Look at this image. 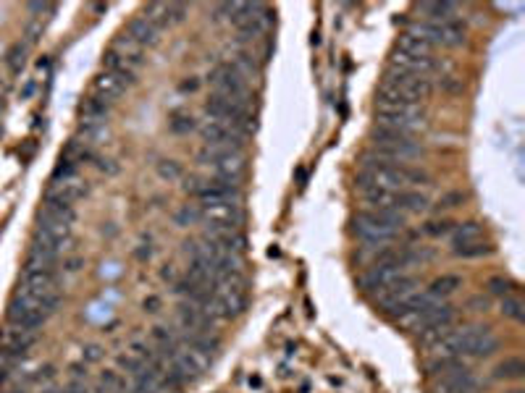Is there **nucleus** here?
<instances>
[{
  "label": "nucleus",
  "instance_id": "1a4fd4ad",
  "mask_svg": "<svg viewBox=\"0 0 525 393\" xmlns=\"http://www.w3.org/2000/svg\"><path fill=\"white\" fill-rule=\"evenodd\" d=\"M40 333L37 330H27V328H16V325H8L0 336V354L13 359H27L29 349L37 344Z\"/></svg>",
  "mask_w": 525,
  "mask_h": 393
},
{
  "label": "nucleus",
  "instance_id": "de8ad7c7",
  "mask_svg": "<svg viewBox=\"0 0 525 393\" xmlns=\"http://www.w3.org/2000/svg\"><path fill=\"white\" fill-rule=\"evenodd\" d=\"M32 92H35V82H29L27 87H24V92H21V97H29Z\"/></svg>",
  "mask_w": 525,
  "mask_h": 393
},
{
  "label": "nucleus",
  "instance_id": "e433bc0d",
  "mask_svg": "<svg viewBox=\"0 0 525 393\" xmlns=\"http://www.w3.org/2000/svg\"><path fill=\"white\" fill-rule=\"evenodd\" d=\"M452 229H454L452 220H431V223H425L423 226V234L425 236H444V234H449Z\"/></svg>",
  "mask_w": 525,
  "mask_h": 393
},
{
  "label": "nucleus",
  "instance_id": "39448f33",
  "mask_svg": "<svg viewBox=\"0 0 525 393\" xmlns=\"http://www.w3.org/2000/svg\"><path fill=\"white\" fill-rule=\"evenodd\" d=\"M457 336H460V357L483 359L499 351L497 333L488 325H465V328H457Z\"/></svg>",
  "mask_w": 525,
  "mask_h": 393
},
{
  "label": "nucleus",
  "instance_id": "5701e85b",
  "mask_svg": "<svg viewBox=\"0 0 525 393\" xmlns=\"http://www.w3.org/2000/svg\"><path fill=\"white\" fill-rule=\"evenodd\" d=\"M420 11L428 16L425 21H433V24L457 21V13H460V8H457L454 3H423V6H420Z\"/></svg>",
  "mask_w": 525,
  "mask_h": 393
},
{
  "label": "nucleus",
  "instance_id": "9b49d317",
  "mask_svg": "<svg viewBox=\"0 0 525 393\" xmlns=\"http://www.w3.org/2000/svg\"><path fill=\"white\" fill-rule=\"evenodd\" d=\"M480 388L478 377L470 373L468 367L452 370L447 375H439L433 383V393H476Z\"/></svg>",
  "mask_w": 525,
  "mask_h": 393
},
{
  "label": "nucleus",
  "instance_id": "58836bf2",
  "mask_svg": "<svg viewBox=\"0 0 525 393\" xmlns=\"http://www.w3.org/2000/svg\"><path fill=\"white\" fill-rule=\"evenodd\" d=\"M158 174L163 176V179H179V176H182V168H179L176 160H163V163L158 165Z\"/></svg>",
  "mask_w": 525,
  "mask_h": 393
},
{
  "label": "nucleus",
  "instance_id": "2eb2a0df",
  "mask_svg": "<svg viewBox=\"0 0 525 393\" xmlns=\"http://www.w3.org/2000/svg\"><path fill=\"white\" fill-rule=\"evenodd\" d=\"M45 315L37 310H32V307H24L21 302H16V299H11L8 302V322L11 325H16V328H27V330H37L45 325Z\"/></svg>",
  "mask_w": 525,
  "mask_h": 393
},
{
  "label": "nucleus",
  "instance_id": "473e14b6",
  "mask_svg": "<svg viewBox=\"0 0 525 393\" xmlns=\"http://www.w3.org/2000/svg\"><path fill=\"white\" fill-rule=\"evenodd\" d=\"M174 220L179 226H192V223H200V220H203V210H200L197 205H182V207L176 210Z\"/></svg>",
  "mask_w": 525,
  "mask_h": 393
},
{
  "label": "nucleus",
  "instance_id": "09e8293b",
  "mask_svg": "<svg viewBox=\"0 0 525 393\" xmlns=\"http://www.w3.org/2000/svg\"><path fill=\"white\" fill-rule=\"evenodd\" d=\"M3 95H6V82L0 79V97H3Z\"/></svg>",
  "mask_w": 525,
  "mask_h": 393
},
{
  "label": "nucleus",
  "instance_id": "423d86ee",
  "mask_svg": "<svg viewBox=\"0 0 525 393\" xmlns=\"http://www.w3.org/2000/svg\"><path fill=\"white\" fill-rule=\"evenodd\" d=\"M197 160L205 165H211L216 179H234L240 181V176L244 174V155L240 150H221V147H208L200 150Z\"/></svg>",
  "mask_w": 525,
  "mask_h": 393
},
{
  "label": "nucleus",
  "instance_id": "f3484780",
  "mask_svg": "<svg viewBox=\"0 0 525 393\" xmlns=\"http://www.w3.org/2000/svg\"><path fill=\"white\" fill-rule=\"evenodd\" d=\"M102 66H105V71L111 73V76H116L124 87H131V84L137 82V71L131 68L129 64H124V58H121L119 53H113V50H108L105 53V58H102Z\"/></svg>",
  "mask_w": 525,
  "mask_h": 393
},
{
  "label": "nucleus",
  "instance_id": "4468645a",
  "mask_svg": "<svg viewBox=\"0 0 525 393\" xmlns=\"http://www.w3.org/2000/svg\"><path fill=\"white\" fill-rule=\"evenodd\" d=\"M84 194H87V183L76 176V179H71V181L53 183V186L45 192V200L47 202H61V205H71V207H74V202L82 200Z\"/></svg>",
  "mask_w": 525,
  "mask_h": 393
},
{
  "label": "nucleus",
  "instance_id": "2f4dec72",
  "mask_svg": "<svg viewBox=\"0 0 525 393\" xmlns=\"http://www.w3.org/2000/svg\"><path fill=\"white\" fill-rule=\"evenodd\" d=\"M502 315L509 318V320L520 322L525 318V304L517 299V296H505L502 299Z\"/></svg>",
  "mask_w": 525,
  "mask_h": 393
},
{
  "label": "nucleus",
  "instance_id": "c9c22d12",
  "mask_svg": "<svg viewBox=\"0 0 525 393\" xmlns=\"http://www.w3.org/2000/svg\"><path fill=\"white\" fill-rule=\"evenodd\" d=\"M486 289H488L491 294H497V296H512V291H515V284H512L509 278L494 275V278H488Z\"/></svg>",
  "mask_w": 525,
  "mask_h": 393
},
{
  "label": "nucleus",
  "instance_id": "6e6552de",
  "mask_svg": "<svg viewBox=\"0 0 525 393\" xmlns=\"http://www.w3.org/2000/svg\"><path fill=\"white\" fill-rule=\"evenodd\" d=\"M211 84L216 95L223 97H234V100H247V82L242 79V73L231 64L216 66L211 73Z\"/></svg>",
  "mask_w": 525,
  "mask_h": 393
},
{
  "label": "nucleus",
  "instance_id": "49530a36",
  "mask_svg": "<svg viewBox=\"0 0 525 393\" xmlns=\"http://www.w3.org/2000/svg\"><path fill=\"white\" fill-rule=\"evenodd\" d=\"M29 11H32V13H42V11H50V6H42V3H32V6H29Z\"/></svg>",
  "mask_w": 525,
  "mask_h": 393
},
{
  "label": "nucleus",
  "instance_id": "b1692460",
  "mask_svg": "<svg viewBox=\"0 0 525 393\" xmlns=\"http://www.w3.org/2000/svg\"><path fill=\"white\" fill-rule=\"evenodd\" d=\"M433 50V45H428V42H423V40H418V37L413 35H399V40H396V53L402 55H413V58H428Z\"/></svg>",
  "mask_w": 525,
  "mask_h": 393
},
{
  "label": "nucleus",
  "instance_id": "0eeeda50",
  "mask_svg": "<svg viewBox=\"0 0 525 393\" xmlns=\"http://www.w3.org/2000/svg\"><path fill=\"white\" fill-rule=\"evenodd\" d=\"M418 286H420V278H418V275L402 273V275H396L394 281H389L384 289H378V291L373 294V299L381 304V310L387 312V315L394 318L396 310L402 307V302H405L407 296L418 291Z\"/></svg>",
  "mask_w": 525,
  "mask_h": 393
},
{
  "label": "nucleus",
  "instance_id": "f03ea898",
  "mask_svg": "<svg viewBox=\"0 0 525 393\" xmlns=\"http://www.w3.org/2000/svg\"><path fill=\"white\" fill-rule=\"evenodd\" d=\"M405 226V215L396 210H360L352 218V234L370 247L391 244Z\"/></svg>",
  "mask_w": 525,
  "mask_h": 393
},
{
  "label": "nucleus",
  "instance_id": "ddd939ff",
  "mask_svg": "<svg viewBox=\"0 0 525 393\" xmlns=\"http://www.w3.org/2000/svg\"><path fill=\"white\" fill-rule=\"evenodd\" d=\"M452 322H454V307H452V304H439V307H433V310L425 312L423 318L415 322L413 330H418V333L423 336V333L449 328Z\"/></svg>",
  "mask_w": 525,
  "mask_h": 393
},
{
  "label": "nucleus",
  "instance_id": "393cba45",
  "mask_svg": "<svg viewBox=\"0 0 525 393\" xmlns=\"http://www.w3.org/2000/svg\"><path fill=\"white\" fill-rule=\"evenodd\" d=\"M108 110H111V102H105L102 97L95 95V97H87V100L82 102L79 113H82V121H100V123H105Z\"/></svg>",
  "mask_w": 525,
  "mask_h": 393
},
{
  "label": "nucleus",
  "instance_id": "c03bdc74",
  "mask_svg": "<svg viewBox=\"0 0 525 393\" xmlns=\"http://www.w3.org/2000/svg\"><path fill=\"white\" fill-rule=\"evenodd\" d=\"M182 92H194L197 90V79H189V82H182V87H179Z\"/></svg>",
  "mask_w": 525,
  "mask_h": 393
},
{
  "label": "nucleus",
  "instance_id": "aec40b11",
  "mask_svg": "<svg viewBox=\"0 0 525 393\" xmlns=\"http://www.w3.org/2000/svg\"><path fill=\"white\" fill-rule=\"evenodd\" d=\"M465 42V27L460 21H444L436 24V45L444 47H457Z\"/></svg>",
  "mask_w": 525,
  "mask_h": 393
},
{
  "label": "nucleus",
  "instance_id": "a19ab883",
  "mask_svg": "<svg viewBox=\"0 0 525 393\" xmlns=\"http://www.w3.org/2000/svg\"><path fill=\"white\" fill-rule=\"evenodd\" d=\"M100 357H102V349L100 346L90 344V346L84 349V359H87V362H100Z\"/></svg>",
  "mask_w": 525,
  "mask_h": 393
},
{
  "label": "nucleus",
  "instance_id": "a18cd8bd",
  "mask_svg": "<svg viewBox=\"0 0 525 393\" xmlns=\"http://www.w3.org/2000/svg\"><path fill=\"white\" fill-rule=\"evenodd\" d=\"M79 265H82V260H69V262H66V270H69V273H76Z\"/></svg>",
  "mask_w": 525,
  "mask_h": 393
},
{
  "label": "nucleus",
  "instance_id": "9d476101",
  "mask_svg": "<svg viewBox=\"0 0 525 393\" xmlns=\"http://www.w3.org/2000/svg\"><path fill=\"white\" fill-rule=\"evenodd\" d=\"M176 320H179V328H182V333H194V336H216L213 333V328H216V322L205 315V312H200L194 304L189 302H179V307H176Z\"/></svg>",
  "mask_w": 525,
  "mask_h": 393
},
{
  "label": "nucleus",
  "instance_id": "dca6fc26",
  "mask_svg": "<svg viewBox=\"0 0 525 393\" xmlns=\"http://www.w3.org/2000/svg\"><path fill=\"white\" fill-rule=\"evenodd\" d=\"M480 238H483V226L478 220H465V223H457L449 231V249L462 247V244H473V241H480Z\"/></svg>",
  "mask_w": 525,
  "mask_h": 393
},
{
  "label": "nucleus",
  "instance_id": "8fccbe9b",
  "mask_svg": "<svg viewBox=\"0 0 525 393\" xmlns=\"http://www.w3.org/2000/svg\"><path fill=\"white\" fill-rule=\"evenodd\" d=\"M507 393H525L523 388H512V391H507Z\"/></svg>",
  "mask_w": 525,
  "mask_h": 393
},
{
  "label": "nucleus",
  "instance_id": "f8f14e48",
  "mask_svg": "<svg viewBox=\"0 0 525 393\" xmlns=\"http://www.w3.org/2000/svg\"><path fill=\"white\" fill-rule=\"evenodd\" d=\"M389 68L394 71H402V73H410V76H420V79H428L431 73L439 71V64L436 58L428 55V58H413V55H402V53H391L389 58Z\"/></svg>",
  "mask_w": 525,
  "mask_h": 393
},
{
  "label": "nucleus",
  "instance_id": "ea45409f",
  "mask_svg": "<svg viewBox=\"0 0 525 393\" xmlns=\"http://www.w3.org/2000/svg\"><path fill=\"white\" fill-rule=\"evenodd\" d=\"M465 202V194L462 192H454V194H447L442 200V207H457V205H462Z\"/></svg>",
  "mask_w": 525,
  "mask_h": 393
},
{
  "label": "nucleus",
  "instance_id": "412c9836",
  "mask_svg": "<svg viewBox=\"0 0 525 393\" xmlns=\"http://www.w3.org/2000/svg\"><path fill=\"white\" fill-rule=\"evenodd\" d=\"M124 84L116 79V76H111L108 71L98 73V79H95V92H98V97H102L105 102H113L119 100L121 95H124Z\"/></svg>",
  "mask_w": 525,
  "mask_h": 393
},
{
  "label": "nucleus",
  "instance_id": "79ce46f5",
  "mask_svg": "<svg viewBox=\"0 0 525 393\" xmlns=\"http://www.w3.org/2000/svg\"><path fill=\"white\" fill-rule=\"evenodd\" d=\"M142 307H145V312H158V307H160V299H158V296H148Z\"/></svg>",
  "mask_w": 525,
  "mask_h": 393
},
{
  "label": "nucleus",
  "instance_id": "37998d69",
  "mask_svg": "<svg viewBox=\"0 0 525 393\" xmlns=\"http://www.w3.org/2000/svg\"><path fill=\"white\" fill-rule=\"evenodd\" d=\"M470 307H478L476 312H483L488 307V299L486 296H476V299H470Z\"/></svg>",
  "mask_w": 525,
  "mask_h": 393
},
{
  "label": "nucleus",
  "instance_id": "7ed1b4c3",
  "mask_svg": "<svg viewBox=\"0 0 525 393\" xmlns=\"http://www.w3.org/2000/svg\"><path fill=\"white\" fill-rule=\"evenodd\" d=\"M376 126L394 128L405 137H415L425 128V116L420 105L413 102H396V105H381L376 108Z\"/></svg>",
  "mask_w": 525,
  "mask_h": 393
},
{
  "label": "nucleus",
  "instance_id": "c756f323",
  "mask_svg": "<svg viewBox=\"0 0 525 393\" xmlns=\"http://www.w3.org/2000/svg\"><path fill=\"white\" fill-rule=\"evenodd\" d=\"M150 339L155 341L158 349H160V354H166V351H171V349L179 344V336H176L174 330L166 328V325H155L153 328V333H150Z\"/></svg>",
  "mask_w": 525,
  "mask_h": 393
},
{
  "label": "nucleus",
  "instance_id": "a878e982",
  "mask_svg": "<svg viewBox=\"0 0 525 393\" xmlns=\"http://www.w3.org/2000/svg\"><path fill=\"white\" fill-rule=\"evenodd\" d=\"M525 375V362L520 357H507L494 367V380H520Z\"/></svg>",
  "mask_w": 525,
  "mask_h": 393
},
{
  "label": "nucleus",
  "instance_id": "cd10ccee",
  "mask_svg": "<svg viewBox=\"0 0 525 393\" xmlns=\"http://www.w3.org/2000/svg\"><path fill=\"white\" fill-rule=\"evenodd\" d=\"M234 68L242 73V79L247 82V79H258L260 76V64H258V58L252 53H247V50H240V53L234 55Z\"/></svg>",
  "mask_w": 525,
  "mask_h": 393
},
{
  "label": "nucleus",
  "instance_id": "4c0bfd02",
  "mask_svg": "<svg viewBox=\"0 0 525 393\" xmlns=\"http://www.w3.org/2000/svg\"><path fill=\"white\" fill-rule=\"evenodd\" d=\"M24 55H27V50H24V45H13L8 50V58H6V64H8L11 71H19L21 66H24Z\"/></svg>",
  "mask_w": 525,
  "mask_h": 393
},
{
  "label": "nucleus",
  "instance_id": "72a5a7b5",
  "mask_svg": "<svg viewBox=\"0 0 525 393\" xmlns=\"http://www.w3.org/2000/svg\"><path fill=\"white\" fill-rule=\"evenodd\" d=\"M76 171H79V165L71 163V160H66V157H61L58 165L53 168V183L71 181V179H76Z\"/></svg>",
  "mask_w": 525,
  "mask_h": 393
},
{
  "label": "nucleus",
  "instance_id": "6ab92c4d",
  "mask_svg": "<svg viewBox=\"0 0 525 393\" xmlns=\"http://www.w3.org/2000/svg\"><path fill=\"white\" fill-rule=\"evenodd\" d=\"M126 35H129L139 47H150V45H155V42H158V29L153 27V24H150L145 16L131 18L129 27H126Z\"/></svg>",
  "mask_w": 525,
  "mask_h": 393
},
{
  "label": "nucleus",
  "instance_id": "f257e3e1",
  "mask_svg": "<svg viewBox=\"0 0 525 393\" xmlns=\"http://www.w3.org/2000/svg\"><path fill=\"white\" fill-rule=\"evenodd\" d=\"M428 174L423 168H410V165H396L391 160L378 157L376 152L362 157V171L358 174L355 183L360 192L365 189H387V192H402L410 183H425Z\"/></svg>",
  "mask_w": 525,
  "mask_h": 393
},
{
  "label": "nucleus",
  "instance_id": "f704fd0d",
  "mask_svg": "<svg viewBox=\"0 0 525 393\" xmlns=\"http://www.w3.org/2000/svg\"><path fill=\"white\" fill-rule=\"evenodd\" d=\"M168 126H171V131H176V134H184V131H192L194 128V119L189 113L176 110V113H171V119H168Z\"/></svg>",
  "mask_w": 525,
  "mask_h": 393
},
{
  "label": "nucleus",
  "instance_id": "4be33fe9",
  "mask_svg": "<svg viewBox=\"0 0 525 393\" xmlns=\"http://www.w3.org/2000/svg\"><path fill=\"white\" fill-rule=\"evenodd\" d=\"M142 50H145V47H139L129 35H121L119 40L113 42V53H119L121 58H124V64H129L131 68L145 61V58H142Z\"/></svg>",
  "mask_w": 525,
  "mask_h": 393
},
{
  "label": "nucleus",
  "instance_id": "7c9ffc66",
  "mask_svg": "<svg viewBox=\"0 0 525 393\" xmlns=\"http://www.w3.org/2000/svg\"><path fill=\"white\" fill-rule=\"evenodd\" d=\"M494 252V247H491V241H473V244H462V247H454L452 249V255L457 257H465V260H470V257H486Z\"/></svg>",
  "mask_w": 525,
  "mask_h": 393
},
{
  "label": "nucleus",
  "instance_id": "bb28decb",
  "mask_svg": "<svg viewBox=\"0 0 525 393\" xmlns=\"http://www.w3.org/2000/svg\"><path fill=\"white\" fill-rule=\"evenodd\" d=\"M457 289H462V278L460 275H442V278H436L425 291L433 294L436 299H447V296H452V294L457 291Z\"/></svg>",
  "mask_w": 525,
  "mask_h": 393
},
{
  "label": "nucleus",
  "instance_id": "a211bd4d",
  "mask_svg": "<svg viewBox=\"0 0 525 393\" xmlns=\"http://www.w3.org/2000/svg\"><path fill=\"white\" fill-rule=\"evenodd\" d=\"M394 210L407 215V212H425L428 210V197L415 189H402V192L394 194Z\"/></svg>",
  "mask_w": 525,
  "mask_h": 393
},
{
  "label": "nucleus",
  "instance_id": "20e7f679",
  "mask_svg": "<svg viewBox=\"0 0 525 393\" xmlns=\"http://www.w3.org/2000/svg\"><path fill=\"white\" fill-rule=\"evenodd\" d=\"M200 210H203L205 231H242L244 210L240 200L208 202V205H200Z\"/></svg>",
  "mask_w": 525,
  "mask_h": 393
},
{
  "label": "nucleus",
  "instance_id": "c85d7f7f",
  "mask_svg": "<svg viewBox=\"0 0 525 393\" xmlns=\"http://www.w3.org/2000/svg\"><path fill=\"white\" fill-rule=\"evenodd\" d=\"M145 18H148L150 24L155 29H163L171 24V13H168V3H150L148 8H145Z\"/></svg>",
  "mask_w": 525,
  "mask_h": 393
}]
</instances>
